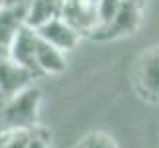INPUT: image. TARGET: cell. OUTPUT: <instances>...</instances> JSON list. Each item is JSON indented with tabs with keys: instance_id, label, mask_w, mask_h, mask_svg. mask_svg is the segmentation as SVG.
Returning <instances> with one entry per match:
<instances>
[{
	"instance_id": "cell-1",
	"label": "cell",
	"mask_w": 159,
	"mask_h": 148,
	"mask_svg": "<svg viewBox=\"0 0 159 148\" xmlns=\"http://www.w3.org/2000/svg\"><path fill=\"white\" fill-rule=\"evenodd\" d=\"M39 105H41V91L30 85L28 89L8 99L6 107L0 113V122L10 132L34 131L39 116Z\"/></svg>"
},
{
	"instance_id": "cell-2",
	"label": "cell",
	"mask_w": 159,
	"mask_h": 148,
	"mask_svg": "<svg viewBox=\"0 0 159 148\" xmlns=\"http://www.w3.org/2000/svg\"><path fill=\"white\" fill-rule=\"evenodd\" d=\"M136 87L148 101H159V46H151L139 55L136 65Z\"/></svg>"
},
{
	"instance_id": "cell-3",
	"label": "cell",
	"mask_w": 159,
	"mask_h": 148,
	"mask_svg": "<svg viewBox=\"0 0 159 148\" xmlns=\"http://www.w3.org/2000/svg\"><path fill=\"white\" fill-rule=\"evenodd\" d=\"M35 32L43 42L51 44L53 47L61 49V52H71L73 47H77L79 40H81L79 28H75L67 18H61L59 14L45 20L43 24H39L35 28Z\"/></svg>"
},
{
	"instance_id": "cell-4",
	"label": "cell",
	"mask_w": 159,
	"mask_h": 148,
	"mask_svg": "<svg viewBox=\"0 0 159 148\" xmlns=\"http://www.w3.org/2000/svg\"><path fill=\"white\" fill-rule=\"evenodd\" d=\"M38 44H39V36L35 32V28L30 26V24H24L16 32L14 40L10 42L8 57H12L20 65L28 67V69H32L35 73L38 71V67H35V49H38Z\"/></svg>"
},
{
	"instance_id": "cell-5",
	"label": "cell",
	"mask_w": 159,
	"mask_h": 148,
	"mask_svg": "<svg viewBox=\"0 0 159 148\" xmlns=\"http://www.w3.org/2000/svg\"><path fill=\"white\" fill-rule=\"evenodd\" d=\"M34 79V71L28 67L20 65L18 61L6 55L0 59V95L4 97H14L20 91L30 87V81Z\"/></svg>"
},
{
	"instance_id": "cell-6",
	"label": "cell",
	"mask_w": 159,
	"mask_h": 148,
	"mask_svg": "<svg viewBox=\"0 0 159 148\" xmlns=\"http://www.w3.org/2000/svg\"><path fill=\"white\" fill-rule=\"evenodd\" d=\"M28 10H30V6L26 2L0 6V46H4L8 49L16 32L24 24H28Z\"/></svg>"
},
{
	"instance_id": "cell-7",
	"label": "cell",
	"mask_w": 159,
	"mask_h": 148,
	"mask_svg": "<svg viewBox=\"0 0 159 148\" xmlns=\"http://www.w3.org/2000/svg\"><path fill=\"white\" fill-rule=\"evenodd\" d=\"M35 67H38V71L47 73V75H59L67 67L65 52L53 47L51 44H47L39 38L38 49H35Z\"/></svg>"
},
{
	"instance_id": "cell-8",
	"label": "cell",
	"mask_w": 159,
	"mask_h": 148,
	"mask_svg": "<svg viewBox=\"0 0 159 148\" xmlns=\"http://www.w3.org/2000/svg\"><path fill=\"white\" fill-rule=\"evenodd\" d=\"M142 24V8H139V2H134V0H124L118 10L116 18L110 24V30H112V36H126V34H134Z\"/></svg>"
},
{
	"instance_id": "cell-9",
	"label": "cell",
	"mask_w": 159,
	"mask_h": 148,
	"mask_svg": "<svg viewBox=\"0 0 159 148\" xmlns=\"http://www.w3.org/2000/svg\"><path fill=\"white\" fill-rule=\"evenodd\" d=\"M124 0H96L94 2V18L102 28H108L118 14Z\"/></svg>"
},
{
	"instance_id": "cell-10",
	"label": "cell",
	"mask_w": 159,
	"mask_h": 148,
	"mask_svg": "<svg viewBox=\"0 0 159 148\" xmlns=\"http://www.w3.org/2000/svg\"><path fill=\"white\" fill-rule=\"evenodd\" d=\"M81 148H118L116 140L112 136H108L104 132H93L84 138V142Z\"/></svg>"
},
{
	"instance_id": "cell-11",
	"label": "cell",
	"mask_w": 159,
	"mask_h": 148,
	"mask_svg": "<svg viewBox=\"0 0 159 148\" xmlns=\"http://www.w3.org/2000/svg\"><path fill=\"white\" fill-rule=\"evenodd\" d=\"M28 138L30 131H16L10 134V138L4 144H0V148H28Z\"/></svg>"
},
{
	"instance_id": "cell-12",
	"label": "cell",
	"mask_w": 159,
	"mask_h": 148,
	"mask_svg": "<svg viewBox=\"0 0 159 148\" xmlns=\"http://www.w3.org/2000/svg\"><path fill=\"white\" fill-rule=\"evenodd\" d=\"M28 148H49V142H47V138H45V136H41V134L34 128V131H30Z\"/></svg>"
},
{
	"instance_id": "cell-13",
	"label": "cell",
	"mask_w": 159,
	"mask_h": 148,
	"mask_svg": "<svg viewBox=\"0 0 159 148\" xmlns=\"http://www.w3.org/2000/svg\"><path fill=\"white\" fill-rule=\"evenodd\" d=\"M6 55H8V49H6L4 46H0V59H4Z\"/></svg>"
},
{
	"instance_id": "cell-14",
	"label": "cell",
	"mask_w": 159,
	"mask_h": 148,
	"mask_svg": "<svg viewBox=\"0 0 159 148\" xmlns=\"http://www.w3.org/2000/svg\"><path fill=\"white\" fill-rule=\"evenodd\" d=\"M0 6H4V0H0Z\"/></svg>"
},
{
	"instance_id": "cell-15",
	"label": "cell",
	"mask_w": 159,
	"mask_h": 148,
	"mask_svg": "<svg viewBox=\"0 0 159 148\" xmlns=\"http://www.w3.org/2000/svg\"><path fill=\"white\" fill-rule=\"evenodd\" d=\"M134 2H139V0H134Z\"/></svg>"
}]
</instances>
